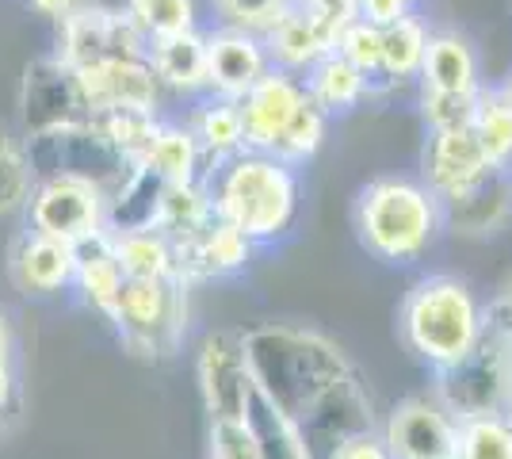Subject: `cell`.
Segmentation results:
<instances>
[{
    "mask_svg": "<svg viewBox=\"0 0 512 459\" xmlns=\"http://www.w3.org/2000/svg\"><path fill=\"white\" fill-rule=\"evenodd\" d=\"M241 341H245L256 398L272 402L291 421H299L337 379L356 372L348 352L314 326L260 322V326L241 329Z\"/></svg>",
    "mask_w": 512,
    "mask_h": 459,
    "instance_id": "cell-1",
    "label": "cell"
},
{
    "mask_svg": "<svg viewBox=\"0 0 512 459\" xmlns=\"http://www.w3.org/2000/svg\"><path fill=\"white\" fill-rule=\"evenodd\" d=\"M203 184L211 192L214 219L230 222L256 249L283 245L299 230L306 203L302 169L279 161L276 153L241 150L218 161Z\"/></svg>",
    "mask_w": 512,
    "mask_h": 459,
    "instance_id": "cell-2",
    "label": "cell"
},
{
    "mask_svg": "<svg viewBox=\"0 0 512 459\" xmlns=\"http://www.w3.org/2000/svg\"><path fill=\"white\" fill-rule=\"evenodd\" d=\"M356 238L390 268H413L448 234L444 199L421 176H375L356 196Z\"/></svg>",
    "mask_w": 512,
    "mask_h": 459,
    "instance_id": "cell-3",
    "label": "cell"
},
{
    "mask_svg": "<svg viewBox=\"0 0 512 459\" xmlns=\"http://www.w3.org/2000/svg\"><path fill=\"white\" fill-rule=\"evenodd\" d=\"M398 333L428 372H444L482 341L486 299L455 272H425L398 306Z\"/></svg>",
    "mask_w": 512,
    "mask_h": 459,
    "instance_id": "cell-4",
    "label": "cell"
},
{
    "mask_svg": "<svg viewBox=\"0 0 512 459\" xmlns=\"http://www.w3.org/2000/svg\"><path fill=\"white\" fill-rule=\"evenodd\" d=\"M509 375H512V318L505 306L486 303V333L474 349L444 372H432L428 391L444 402L455 421L486 414H509Z\"/></svg>",
    "mask_w": 512,
    "mask_h": 459,
    "instance_id": "cell-5",
    "label": "cell"
},
{
    "mask_svg": "<svg viewBox=\"0 0 512 459\" xmlns=\"http://www.w3.org/2000/svg\"><path fill=\"white\" fill-rule=\"evenodd\" d=\"M111 329L138 360H172L192 329V287L180 276L123 280L111 310Z\"/></svg>",
    "mask_w": 512,
    "mask_h": 459,
    "instance_id": "cell-6",
    "label": "cell"
},
{
    "mask_svg": "<svg viewBox=\"0 0 512 459\" xmlns=\"http://www.w3.org/2000/svg\"><path fill=\"white\" fill-rule=\"evenodd\" d=\"M23 142H27V161H31L35 180L73 176V180L96 184L104 196H111L134 169L127 157L111 146V138H107L96 119L77 123V127L35 134V138H23Z\"/></svg>",
    "mask_w": 512,
    "mask_h": 459,
    "instance_id": "cell-7",
    "label": "cell"
},
{
    "mask_svg": "<svg viewBox=\"0 0 512 459\" xmlns=\"http://www.w3.org/2000/svg\"><path fill=\"white\" fill-rule=\"evenodd\" d=\"M379 421L383 414H379L371 387L363 383L360 372H348L321 394L295 425H299L310 459H337L344 444L367 437V433H379Z\"/></svg>",
    "mask_w": 512,
    "mask_h": 459,
    "instance_id": "cell-8",
    "label": "cell"
},
{
    "mask_svg": "<svg viewBox=\"0 0 512 459\" xmlns=\"http://www.w3.org/2000/svg\"><path fill=\"white\" fill-rule=\"evenodd\" d=\"M23 222L35 234L81 245L85 238L107 230V196L88 180L46 176V180H35L31 199L23 207Z\"/></svg>",
    "mask_w": 512,
    "mask_h": 459,
    "instance_id": "cell-9",
    "label": "cell"
},
{
    "mask_svg": "<svg viewBox=\"0 0 512 459\" xmlns=\"http://www.w3.org/2000/svg\"><path fill=\"white\" fill-rule=\"evenodd\" d=\"M16 115H20L23 138L88 123L92 111L85 104L77 69L65 66L58 54H43V58L27 62L20 81V100H16Z\"/></svg>",
    "mask_w": 512,
    "mask_h": 459,
    "instance_id": "cell-10",
    "label": "cell"
},
{
    "mask_svg": "<svg viewBox=\"0 0 512 459\" xmlns=\"http://www.w3.org/2000/svg\"><path fill=\"white\" fill-rule=\"evenodd\" d=\"M195 383L207 421L211 417H245L256 398L249 360H245V341L241 329H207L195 349Z\"/></svg>",
    "mask_w": 512,
    "mask_h": 459,
    "instance_id": "cell-11",
    "label": "cell"
},
{
    "mask_svg": "<svg viewBox=\"0 0 512 459\" xmlns=\"http://www.w3.org/2000/svg\"><path fill=\"white\" fill-rule=\"evenodd\" d=\"M54 54L65 66L88 69L104 66V62H119V58H142L146 39H142V31L134 27L127 12L85 4L81 12H73L69 20L58 23Z\"/></svg>",
    "mask_w": 512,
    "mask_h": 459,
    "instance_id": "cell-12",
    "label": "cell"
},
{
    "mask_svg": "<svg viewBox=\"0 0 512 459\" xmlns=\"http://www.w3.org/2000/svg\"><path fill=\"white\" fill-rule=\"evenodd\" d=\"M390 459H455L459 456V421L444 410L436 394H409L394 402L379 421Z\"/></svg>",
    "mask_w": 512,
    "mask_h": 459,
    "instance_id": "cell-13",
    "label": "cell"
},
{
    "mask_svg": "<svg viewBox=\"0 0 512 459\" xmlns=\"http://www.w3.org/2000/svg\"><path fill=\"white\" fill-rule=\"evenodd\" d=\"M172 245H176V276L188 287L234 280L253 268L256 253H260L241 230H234L222 219H211L203 230H195L192 238L172 241Z\"/></svg>",
    "mask_w": 512,
    "mask_h": 459,
    "instance_id": "cell-14",
    "label": "cell"
},
{
    "mask_svg": "<svg viewBox=\"0 0 512 459\" xmlns=\"http://www.w3.org/2000/svg\"><path fill=\"white\" fill-rule=\"evenodd\" d=\"M77 81H81L92 119L111 115V111H157L161 115V108H165V92L157 85L146 54L77 69Z\"/></svg>",
    "mask_w": 512,
    "mask_h": 459,
    "instance_id": "cell-15",
    "label": "cell"
},
{
    "mask_svg": "<svg viewBox=\"0 0 512 459\" xmlns=\"http://www.w3.org/2000/svg\"><path fill=\"white\" fill-rule=\"evenodd\" d=\"M310 96H306V85L302 77H291L283 69H268L260 81H256L241 100V127H245V146L249 150H264L272 153L276 142L283 138V131L291 127V119L302 111Z\"/></svg>",
    "mask_w": 512,
    "mask_h": 459,
    "instance_id": "cell-16",
    "label": "cell"
},
{
    "mask_svg": "<svg viewBox=\"0 0 512 459\" xmlns=\"http://www.w3.org/2000/svg\"><path fill=\"white\" fill-rule=\"evenodd\" d=\"M8 276L27 299L65 295V291H73V276H77V249L69 241L23 230L8 253Z\"/></svg>",
    "mask_w": 512,
    "mask_h": 459,
    "instance_id": "cell-17",
    "label": "cell"
},
{
    "mask_svg": "<svg viewBox=\"0 0 512 459\" xmlns=\"http://www.w3.org/2000/svg\"><path fill=\"white\" fill-rule=\"evenodd\" d=\"M207 92L222 100H241L272 69L260 35L234 27H207Z\"/></svg>",
    "mask_w": 512,
    "mask_h": 459,
    "instance_id": "cell-18",
    "label": "cell"
},
{
    "mask_svg": "<svg viewBox=\"0 0 512 459\" xmlns=\"http://www.w3.org/2000/svg\"><path fill=\"white\" fill-rule=\"evenodd\" d=\"M512 222V169H490L444 199V226L459 238H497Z\"/></svg>",
    "mask_w": 512,
    "mask_h": 459,
    "instance_id": "cell-19",
    "label": "cell"
},
{
    "mask_svg": "<svg viewBox=\"0 0 512 459\" xmlns=\"http://www.w3.org/2000/svg\"><path fill=\"white\" fill-rule=\"evenodd\" d=\"M203 31L165 35V39L146 43V62H150L165 100L195 104L207 96V39H203Z\"/></svg>",
    "mask_w": 512,
    "mask_h": 459,
    "instance_id": "cell-20",
    "label": "cell"
},
{
    "mask_svg": "<svg viewBox=\"0 0 512 459\" xmlns=\"http://www.w3.org/2000/svg\"><path fill=\"white\" fill-rule=\"evenodd\" d=\"M493 165L486 161L482 146L474 142L470 131H432L421 150V180L440 199L463 192L482 173H490Z\"/></svg>",
    "mask_w": 512,
    "mask_h": 459,
    "instance_id": "cell-21",
    "label": "cell"
},
{
    "mask_svg": "<svg viewBox=\"0 0 512 459\" xmlns=\"http://www.w3.org/2000/svg\"><path fill=\"white\" fill-rule=\"evenodd\" d=\"M337 35H341V27H333V23H325V20H314V16H306L299 8H291V12L264 35V50H268L272 69H283V73H291V77H306L325 54L337 50Z\"/></svg>",
    "mask_w": 512,
    "mask_h": 459,
    "instance_id": "cell-22",
    "label": "cell"
},
{
    "mask_svg": "<svg viewBox=\"0 0 512 459\" xmlns=\"http://www.w3.org/2000/svg\"><path fill=\"white\" fill-rule=\"evenodd\" d=\"M417 88L432 92H455V96H478L486 88L482 58L463 31H432L425 50V66Z\"/></svg>",
    "mask_w": 512,
    "mask_h": 459,
    "instance_id": "cell-23",
    "label": "cell"
},
{
    "mask_svg": "<svg viewBox=\"0 0 512 459\" xmlns=\"http://www.w3.org/2000/svg\"><path fill=\"white\" fill-rule=\"evenodd\" d=\"M428 35H432V27H428L417 12L386 23L383 27V77H379V85L371 88V104H375V100H390V96H398L402 88L417 85L421 66H425Z\"/></svg>",
    "mask_w": 512,
    "mask_h": 459,
    "instance_id": "cell-24",
    "label": "cell"
},
{
    "mask_svg": "<svg viewBox=\"0 0 512 459\" xmlns=\"http://www.w3.org/2000/svg\"><path fill=\"white\" fill-rule=\"evenodd\" d=\"M77 249V276H73V295L81 299V303L92 310V314H100V318H111V310H115V299H119V291H123V268H119V257H115V241L107 230L100 234H92L85 238L81 245H73Z\"/></svg>",
    "mask_w": 512,
    "mask_h": 459,
    "instance_id": "cell-25",
    "label": "cell"
},
{
    "mask_svg": "<svg viewBox=\"0 0 512 459\" xmlns=\"http://www.w3.org/2000/svg\"><path fill=\"white\" fill-rule=\"evenodd\" d=\"M302 85H306V96L329 119H341V115H352L356 108L371 104V81L352 62H344L337 50L325 54L318 66L302 77Z\"/></svg>",
    "mask_w": 512,
    "mask_h": 459,
    "instance_id": "cell-26",
    "label": "cell"
},
{
    "mask_svg": "<svg viewBox=\"0 0 512 459\" xmlns=\"http://www.w3.org/2000/svg\"><path fill=\"white\" fill-rule=\"evenodd\" d=\"M188 127H192L195 142H199V150L207 157V173H211L218 161H226V157H234V153L249 150L245 146V127H241V108H237V100H222V96H203V100H195L188 104Z\"/></svg>",
    "mask_w": 512,
    "mask_h": 459,
    "instance_id": "cell-27",
    "label": "cell"
},
{
    "mask_svg": "<svg viewBox=\"0 0 512 459\" xmlns=\"http://www.w3.org/2000/svg\"><path fill=\"white\" fill-rule=\"evenodd\" d=\"M165 180L150 169H130L127 180L107 196V234H130V230H157Z\"/></svg>",
    "mask_w": 512,
    "mask_h": 459,
    "instance_id": "cell-28",
    "label": "cell"
},
{
    "mask_svg": "<svg viewBox=\"0 0 512 459\" xmlns=\"http://www.w3.org/2000/svg\"><path fill=\"white\" fill-rule=\"evenodd\" d=\"M138 169H150L153 176H161L165 184H184V180H203L207 176V157L199 150L195 134L188 123L180 119H161L157 138H153L150 153L142 157Z\"/></svg>",
    "mask_w": 512,
    "mask_h": 459,
    "instance_id": "cell-29",
    "label": "cell"
},
{
    "mask_svg": "<svg viewBox=\"0 0 512 459\" xmlns=\"http://www.w3.org/2000/svg\"><path fill=\"white\" fill-rule=\"evenodd\" d=\"M115 257L127 280H165L176 276V245L161 230H130L111 234Z\"/></svg>",
    "mask_w": 512,
    "mask_h": 459,
    "instance_id": "cell-30",
    "label": "cell"
},
{
    "mask_svg": "<svg viewBox=\"0 0 512 459\" xmlns=\"http://www.w3.org/2000/svg\"><path fill=\"white\" fill-rule=\"evenodd\" d=\"M470 134L482 146V153H486V161H490L493 169H512V100L501 92V85H486L478 92Z\"/></svg>",
    "mask_w": 512,
    "mask_h": 459,
    "instance_id": "cell-31",
    "label": "cell"
},
{
    "mask_svg": "<svg viewBox=\"0 0 512 459\" xmlns=\"http://www.w3.org/2000/svg\"><path fill=\"white\" fill-rule=\"evenodd\" d=\"M214 219L211 192L203 180H184V184H165L161 196V215H157V230L172 241L192 238L195 230H203Z\"/></svg>",
    "mask_w": 512,
    "mask_h": 459,
    "instance_id": "cell-32",
    "label": "cell"
},
{
    "mask_svg": "<svg viewBox=\"0 0 512 459\" xmlns=\"http://www.w3.org/2000/svg\"><path fill=\"white\" fill-rule=\"evenodd\" d=\"M134 27L142 31V39H165V35H184V31H203L207 12L203 0H130L127 8Z\"/></svg>",
    "mask_w": 512,
    "mask_h": 459,
    "instance_id": "cell-33",
    "label": "cell"
},
{
    "mask_svg": "<svg viewBox=\"0 0 512 459\" xmlns=\"http://www.w3.org/2000/svg\"><path fill=\"white\" fill-rule=\"evenodd\" d=\"M31 188H35V173L27 161V142L20 131L0 123V219L23 215Z\"/></svg>",
    "mask_w": 512,
    "mask_h": 459,
    "instance_id": "cell-34",
    "label": "cell"
},
{
    "mask_svg": "<svg viewBox=\"0 0 512 459\" xmlns=\"http://www.w3.org/2000/svg\"><path fill=\"white\" fill-rule=\"evenodd\" d=\"M295 8V0H203L207 27H234L249 35H268L287 12Z\"/></svg>",
    "mask_w": 512,
    "mask_h": 459,
    "instance_id": "cell-35",
    "label": "cell"
},
{
    "mask_svg": "<svg viewBox=\"0 0 512 459\" xmlns=\"http://www.w3.org/2000/svg\"><path fill=\"white\" fill-rule=\"evenodd\" d=\"M329 127H333V119H329L314 100H306L299 115L291 119V127L283 131V138L276 142V150L272 153H276L279 161L295 165V169H306V165L321 153V146H325Z\"/></svg>",
    "mask_w": 512,
    "mask_h": 459,
    "instance_id": "cell-36",
    "label": "cell"
},
{
    "mask_svg": "<svg viewBox=\"0 0 512 459\" xmlns=\"http://www.w3.org/2000/svg\"><path fill=\"white\" fill-rule=\"evenodd\" d=\"M249 421H253L256 437H260V459H310L299 425L287 414H279L272 402L253 398Z\"/></svg>",
    "mask_w": 512,
    "mask_h": 459,
    "instance_id": "cell-37",
    "label": "cell"
},
{
    "mask_svg": "<svg viewBox=\"0 0 512 459\" xmlns=\"http://www.w3.org/2000/svg\"><path fill=\"white\" fill-rule=\"evenodd\" d=\"M161 119L165 115H157V111H111V115H100L96 123L104 127L111 146L123 153L130 165H142V157L150 153L153 138H157Z\"/></svg>",
    "mask_w": 512,
    "mask_h": 459,
    "instance_id": "cell-38",
    "label": "cell"
},
{
    "mask_svg": "<svg viewBox=\"0 0 512 459\" xmlns=\"http://www.w3.org/2000/svg\"><path fill=\"white\" fill-rule=\"evenodd\" d=\"M455 459H512V417L486 414L459 421V456Z\"/></svg>",
    "mask_w": 512,
    "mask_h": 459,
    "instance_id": "cell-39",
    "label": "cell"
},
{
    "mask_svg": "<svg viewBox=\"0 0 512 459\" xmlns=\"http://www.w3.org/2000/svg\"><path fill=\"white\" fill-rule=\"evenodd\" d=\"M337 54L360 69L363 77L371 81V88H375L379 77H383V27L352 16L341 27V35H337Z\"/></svg>",
    "mask_w": 512,
    "mask_h": 459,
    "instance_id": "cell-40",
    "label": "cell"
},
{
    "mask_svg": "<svg viewBox=\"0 0 512 459\" xmlns=\"http://www.w3.org/2000/svg\"><path fill=\"white\" fill-rule=\"evenodd\" d=\"M474 108L478 96H455V92H432V88H417V115L432 131H470L474 123Z\"/></svg>",
    "mask_w": 512,
    "mask_h": 459,
    "instance_id": "cell-41",
    "label": "cell"
},
{
    "mask_svg": "<svg viewBox=\"0 0 512 459\" xmlns=\"http://www.w3.org/2000/svg\"><path fill=\"white\" fill-rule=\"evenodd\" d=\"M207 459H260V437L249 414L207 421Z\"/></svg>",
    "mask_w": 512,
    "mask_h": 459,
    "instance_id": "cell-42",
    "label": "cell"
},
{
    "mask_svg": "<svg viewBox=\"0 0 512 459\" xmlns=\"http://www.w3.org/2000/svg\"><path fill=\"white\" fill-rule=\"evenodd\" d=\"M409 12H417L409 0H356V16L375 27H386V23L402 20Z\"/></svg>",
    "mask_w": 512,
    "mask_h": 459,
    "instance_id": "cell-43",
    "label": "cell"
},
{
    "mask_svg": "<svg viewBox=\"0 0 512 459\" xmlns=\"http://www.w3.org/2000/svg\"><path fill=\"white\" fill-rule=\"evenodd\" d=\"M295 8L314 16V20L333 23V27H344L356 16V0H295Z\"/></svg>",
    "mask_w": 512,
    "mask_h": 459,
    "instance_id": "cell-44",
    "label": "cell"
},
{
    "mask_svg": "<svg viewBox=\"0 0 512 459\" xmlns=\"http://www.w3.org/2000/svg\"><path fill=\"white\" fill-rule=\"evenodd\" d=\"M337 459H390V452H386L379 433H367V437H356L352 444H344Z\"/></svg>",
    "mask_w": 512,
    "mask_h": 459,
    "instance_id": "cell-45",
    "label": "cell"
},
{
    "mask_svg": "<svg viewBox=\"0 0 512 459\" xmlns=\"http://www.w3.org/2000/svg\"><path fill=\"white\" fill-rule=\"evenodd\" d=\"M27 4H31L39 16H46L54 27H58L62 20H69L73 12H81V8H85V0H27Z\"/></svg>",
    "mask_w": 512,
    "mask_h": 459,
    "instance_id": "cell-46",
    "label": "cell"
},
{
    "mask_svg": "<svg viewBox=\"0 0 512 459\" xmlns=\"http://www.w3.org/2000/svg\"><path fill=\"white\" fill-rule=\"evenodd\" d=\"M16 402V372H12V356H0V421Z\"/></svg>",
    "mask_w": 512,
    "mask_h": 459,
    "instance_id": "cell-47",
    "label": "cell"
},
{
    "mask_svg": "<svg viewBox=\"0 0 512 459\" xmlns=\"http://www.w3.org/2000/svg\"><path fill=\"white\" fill-rule=\"evenodd\" d=\"M493 299H497V303L505 306V314H509V318H512V276H509V280H505V284H501V291H497Z\"/></svg>",
    "mask_w": 512,
    "mask_h": 459,
    "instance_id": "cell-48",
    "label": "cell"
},
{
    "mask_svg": "<svg viewBox=\"0 0 512 459\" xmlns=\"http://www.w3.org/2000/svg\"><path fill=\"white\" fill-rule=\"evenodd\" d=\"M0 356H12V333H8L4 314H0Z\"/></svg>",
    "mask_w": 512,
    "mask_h": 459,
    "instance_id": "cell-49",
    "label": "cell"
},
{
    "mask_svg": "<svg viewBox=\"0 0 512 459\" xmlns=\"http://www.w3.org/2000/svg\"><path fill=\"white\" fill-rule=\"evenodd\" d=\"M85 4H96V8H115V12H123L130 0H85Z\"/></svg>",
    "mask_w": 512,
    "mask_h": 459,
    "instance_id": "cell-50",
    "label": "cell"
},
{
    "mask_svg": "<svg viewBox=\"0 0 512 459\" xmlns=\"http://www.w3.org/2000/svg\"><path fill=\"white\" fill-rule=\"evenodd\" d=\"M501 92H505V96H509V100H512V77H509V81H505V85H501Z\"/></svg>",
    "mask_w": 512,
    "mask_h": 459,
    "instance_id": "cell-51",
    "label": "cell"
},
{
    "mask_svg": "<svg viewBox=\"0 0 512 459\" xmlns=\"http://www.w3.org/2000/svg\"><path fill=\"white\" fill-rule=\"evenodd\" d=\"M509 417H512V375H509Z\"/></svg>",
    "mask_w": 512,
    "mask_h": 459,
    "instance_id": "cell-52",
    "label": "cell"
},
{
    "mask_svg": "<svg viewBox=\"0 0 512 459\" xmlns=\"http://www.w3.org/2000/svg\"><path fill=\"white\" fill-rule=\"evenodd\" d=\"M409 4H413V8H417V4H421V0H409Z\"/></svg>",
    "mask_w": 512,
    "mask_h": 459,
    "instance_id": "cell-53",
    "label": "cell"
},
{
    "mask_svg": "<svg viewBox=\"0 0 512 459\" xmlns=\"http://www.w3.org/2000/svg\"><path fill=\"white\" fill-rule=\"evenodd\" d=\"M203 459H207V456H203Z\"/></svg>",
    "mask_w": 512,
    "mask_h": 459,
    "instance_id": "cell-54",
    "label": "cell"
}]
</instances>
